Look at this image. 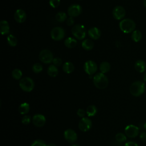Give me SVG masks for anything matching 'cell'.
I'll list each match as a JSON object with an SVG mask.
<instances>
[{
	"instance_id": "obj_1",
	"label": "cell",
	"mask_w": 146,
	"mask_h": 146,
	"mask_svg": "<svg viewBox=\"0 0 146 146\" xmlns=\"http://www.w3.org/2000/svg\"><path fill=\"white\" fill-rule=\"evenodd\" d=\"M93 82L96 88L104 89L106 88L108 84V79L103 73L99 72L94 75Z\"/></svg>"
},
{
	"instance_id": "obj_2",
	"label": "cell",
	"mask_w": 146,
	"mask_h": 146,
	"mask_svg": "<svg viewBox=\"0 0 146 146\" xmlns=\"http://www.w3.org/2000/svg\"><path fill=\"white\" fill-rule=\"evenodd\" d=\"M119 27L122 32L125 34H128L135 30L136 28V23L132 19L125 18L122 19L120 22Z\"/></svg>"
},
{
	"instance_id": "obj_3",
	"label": "cell",
	"mask_w": 146,
	"mask_h": 146,
	"mask_svg": "<svg viewBox=\"0 0 146 146\" xmlns=\"http://www.w3.org/2000/svg\"><path fill=\"white\" fill-rule=\"evenodd\" d=\"M145 84L141 81H136L131 84L129 91L134 96H139L145 91Z\"/></svg>"
},
{
	"instance_id": "obj_4",
	"label": "cell",
	"mask_w": 146,
	"mask_h": 146,
	"mask_svg": "<svg viewBox=\"0 0 146 146\" xmlns=\"http://www.w3.org/2000/svg\"><path fill=\"white\" fill-rule=\"evenodd\" d=\"M71 33L74 36L79 39H83L86 36V29L83 25L77 24L74 25L71 29Z\"/></svg>"
},
{
	"instance_id": "obj_5",
	"label": "cell",
	"mask_w": 146,
	"mask_h": 146,
	"mask_svg": "<svg viewBox=\"0 0 146 146\" xmlns=\"http://www.w3.org/2000/svg\"><path fill=\"white\" fill-rule=\"evenodd\" d=\"M19 84L20 88L25 92H30L34 88V82L29 77H25L21 79Z\"/></svg>"
},
{
	"instance_id": "obj_6",
	"label": "cell",
	"mask_w": 146,
	"mask_h": 146,
	"mask_svg": "<svg viewBox=\"0 0 146 146\" xmlns=\"http://www.w3.org/2000/svg\"><path fill=\"white\" fill-rule=\"evenodd\" d=\"M39 58L41 62L46 64H48L52 62L54 59L52 52L47 49L42 50L39 54Z\"/></svg>"
},
{
	"instance_id": "obj_7",
	"label": "cell",
	"mask_w": 146,
	"mask_h": 146,
	"mask_svg": "<svg viewBox=\"0 0 146 146\" xmlns=\"http://www.w3.org/2000/svg\"><path fill=\"white\" fill-rule=\"evenodd\" d=\"M50 35L53 40L56 41L60 40L64 37L65 31L61 27H55L51 30Z\"/></svg>"
},
{
	"instance_id": "obj_8",
	"label": "cell",
	"mask_w": 146,
	"mask_h": 146,
	"mask_svg": "<svg viewBox=\"0 0 146 146\" xmlns=\"http://www.w3.org/2000/svg\"><path fill=\"white\" fill-rule=\"evenodd\" d=\"M84 70L89 75H92L96 72L97 71V64L96 63L91 60L86 61L84 64Z\"/></svg>"
},
{
	"instance_id": "obj_9",
	"label": "cell",
	"mask_w": 146,
	"mask_h": 146,
	"mask_svg": "<svg viewBox=\"0 0 146 146\" xmlns=\"http://www.w3.org/2000/svg\"><path fill=\"white\" fill-rule=\"evenodd\" d=\"M78 127L83 132L89 131L92 127V121L88 117H82L79 122Z\"/></svg>"
},
{
	"instance_id": "obj_10",
	"label": "cell",
	"mask_w": 146,
	"mask_h": 146,
	"mask_svg": "<svg viewBox=\"0 0 146 146\" xmlns=\"http://www.w3.org/2000/svg\"><path fill=\"white\" fill-rule=\"evenodd\" d=\"M82 12V8L80 5L78 4H73L70 6L68 9L67 13L70 17H76L79 16Z\"/></svg>"
},
{
	"instance_id": "obj_11",
	"label": "cell",
	"mask_w": 146,
	"mask_h": 146,
	"mask_svg": "<svg viewBox=\"0 0 146 146\" xmlns=\"http://www.w3.org/2000/svg\"><path fill=\"white\" fill-rule=\"evenodd\" d=\"M112 15L116 20H121L125 15V9L121 6H116L112 11Z\"/></svg>"
},
{
	"instance_id": "obj_12",
	"label": "cell",
	"mask_w": 146,
	"mask_h": 146,
	"mask_svg": "<svg viewBox=\"0 0 146 146\" xmlns=\"http://www.w3.org/2000/svg\"><path fill=\"white\" fill-rule=\"evenodd\" d=\"M124 131L126 136L131 138H133L136 137L139 135V129L136 125L131 124L127 125L125 128Z\"/></svg>"
},
{
	"instance_id": "obj_13",
	"label": "cell",
	"mask_w": 146,
	"mask_h": 146,
	"mask_svg": "<svg viewBox=\"0 0 146 146\" xmlns=\"http://www.w3.org/2000/svg\"><path fill=\"white\" fill-rule=\"evenodd\" d=\"M64 137L68 143H73L77 140V134L75 131L72 129H67L64 132Z\"/></svg>"
},
{
	"instance_id": "obj_14",
	"label": "cell",
	"mask_w": 146,
	"mask_h": 146,
	"mask_svg": "<svg viewBox=\"0 0 146 146\" xmlns=\"http://www.w3.org/2000/svg\"><path fill=\"white\" fill-rule=\"evenodd\" d=\"M32 121L34 125L37 127H43L46 123V118L44 116L41 114H36L33 116Z\"/></svg>"
},
{
	"instance_id": "obj_15",
	"label": "cell",
	"mask_w": 146,
	"mask_h": 146,
	"mask_svg": "<svg viewBox=\"0 0 146 146\" xmlns=\"http://www.w3.org/2000/svg\"><path fill=\"white\" fill-rule=\"evenodd\" d=\"M14 17L16 22L22 23L24 22L26 19V13L22 9H18L15 11Z\"/></svg>"
},
{
	"instance_id": "obj_16",
	"label": "cell",
	"mask_w": 146,
	"mask_h": 146,
	"mask_svg": "<svg viewBox=\"0 0 146 146\" xmlns=\"http://www.w3.org/2000/svg\"><path fill=\"white\" fill-rule=\"evenodd\" d=\"M88 34L89 36L93 39H98L101 36V31L99 29L96 27L90 28L88 30Z\"/></svg>"
},
{
	"instance_id": "obj_17",
	"label": "cell",
	"mask_w": 146,
	"mask_h": 146,
	"mask_svg": "<svg viewBox=\"0 0 146 146\" xmlns=\"http://www.w3.org/2000/svg\"><path fill=\"white\" fill-rule=\"evenodd\" d=\"M134 67L136 71L138 72H144L146 70V63L141 59L137 60L135 63Z\"/></svg>"
},
{
	"instance_id": "obj_18",
	"label": "cell",
	"mask_w": 146,
	"mask_h": 146,
	"mask_svg": "<svg viewBox=\"0 0 146 146\" xmlns=\"http://www.w3.org/2000/svg\"><path fill=\"white\" fill-rule=\"evenodd\" d=\"M1 33L2 35L8 34L10 32V26L8 22L6 20H2L0 22Z\"/></svg>"
},
{
	"instance_id": "obj_19",
	"label": "cell",
	"mask_w": 146,
	"mask_h": 146,
	"mask_svg": "<svg viewBox=\"0 0 146 146\" xmlns=\"http://www.w3.org/2000/svg\"><path fill=\"white\" fill-rule=\"evenodd\" d=\"M62 68L65 73L70 74L74 70V65L70 62H66L63 64Z\"/></svg>"
},
{
	"instance_id": "obj_20",
	"label": "cell",
	"mask_w": 146,
	"mask_h": 146,
	"mask_svg": "<svg viewBox=\"0 0 146 146\" xmlns=\"http://www.w3.org/2000/svg\"><path fill=\"white\" fill-rule=\"evenodd\" d=\"M94 46V42L90 39H84L82 43V47L86 50H91L93 48Z\"/></svg>"
},
{
	"instance_id": "obj_21",
	"label": "cell",
	"mask_w": 146,
	"mask_h": 146,
	"mask_svg": "<svg viewBox=\"0 0 146 146\" xmlns=\"http://www.w3.org/2000/svg\"><path fill=\"white\" fill-rule=\"evenodd\" d=\"M77 44V40L72 37H68L64 40V45L69 48L75 47Z\"/></svg>"
},
{
	"instance_id": "obj_22",
	"label": "cell",
	"mask_w": 146,
	"mask_h": 146,
	"mask_svg": "<svg viewBox=\"0 0 146 146\" xmlns=\"http://www.w3.org/2000/svg\"><path fill=\"white\" fill-rule=\"evenodd\" d=\"M58 69L56 66L54 64H51L48 66L47 70V74L51 77H55L58 74Z\"/></svg>"
},
{
	"instance_id": "obj_23",
	"label": "cell",
	"mask_w": 146,
	"mask_h": 146,
	"mask_svg": "<svg viewBox=\"0 0 146 146\" xmlns=\"http://www.w3.org/2000/svg\"><path fill=\"white\" fill-rule=\"evenodd\" d=\"M30 106L27 103H22L18 107V111L21 115H25L29 112Z\"/></svg>"
},
{
	"instance_id": "obj_24",
	"label": "cell",
	"mask_w": 146,
	"mask_h": 146,
	"mask_svg": "<svg viewBox=\"0 0 146 146\" xmlns=\"http://www.w3.org/2000/svg\"><path fill=\"white\" fill-rule=\"evenodd\" d=\"M99 69L102 73H107L110 71L111 69V65L107 62H103L100 64Z\"/></svg>"
},
{
	"instance_id": "obj_25",
	"label": "cell",
	"mask_w": 146,
	"mask_h": 146,
	"mask_svg": "<svg viewBox=\"0 0 146 146\" xmlns=\"http://www.w3.org/2000/svg\"><path fill=\"white\" fill-rule=\"evenodd\" d=\"M142 38V34L140 31L136 30H134L131 34V39L135 42H139Z\"/></svg>"
},
{
	"instance_id": "obj_26",
	"label": "cell",
	"mask_w": 146,
	"mask_h": 146,
	"mask_svg": "<svg viewBox=\"0 0 146 146\" xmlns=\"http://www.w3.org/2000/svg\"><path fill=\"white\" fill-rule=\"evenodd\" d=\"M86 113L88 116L92 117L95 116L97 113V108L94 105H90L87 107L86 110Z\"/></svg>"
},
{
	"instance_id": "obj_27",
	"label": "cell",
	"mask_w": 146,
	"mask_h": 146,
	"mask_svg": "<svg viewBox=\"0 0 146 146\" xmlns=\"http://www.w3.org/2000/svg\"><path fill=\"white\" fill-rule=\"evenodd\" d=\"M7 41L8 44L12 47L15 46L18 43L17 38L13 35L10 34L7 37Z\"/></svg>"
},
{
	"instance_id": "obj_28",
	"label": "cell",
	"mask_w": 146,
	"mask_h": 146,
	"mask_svg": "<svg viewBox=\"0 0 146 146\" xmlns=\"http://www.w3.org/2000/svg\"><path fill=\"white\" fill-rule=\"evenodd\" d=\"M55 19L58 22H63L67 19V15L65 13L62 11H59L56 13L55 15Z\"/></svg>"
},
{
	"instance_id": "obj_29",
	"label": "cell",
	"mask_w": 146,
	"mask_h": 146,
	"mask_svg": "<svg viewBox=\"0 0 146 146\" xmlns=\"http://www.w3.org/2000/svg\"><path fill=\"white\" fill-rule=\"evenodd\" d=\"M12 77L15 79V80H19L21 78L22 76V71L20 69L18 68H15L13 70L12 73H11Z\"/></svg>"
},
{
	"instance_id": "obj_30",
	"label": "cell",
	"mask_w": 146,
	"mask_h": 146,
	"mask_svg": "<svg viewBox=\"0 0 146 146\" xmlns=\"http://www.w3.org/2000/svg\"><path fill=\"white\" fill-rule=\"evenodd\" d=\"M32 70L35 73H39L43 70V66L41 64L39 63H36L33 66Z\"/></svg>"
},
{
	"instance_id": "obj_31",
	"label": "cell",
	"mask_w": 146,
	"mask_h": 146,
	"mask_svg": "<svg viewBox=\"0 0 146 146\" xmlns=\"http://www.w3.org/2000/svg\"><path fill=\"white\" fill-rule=\"evenodd\" d=\"M116 140L119 143H123L127 140V137L123 133H118L115 136Z\"/></svg>"
},
{
	"instance_id": "obj_32",
	"label": "cell",
	"mask_w": 146,
	"mask_h": 146,
	"mask_svg": "<svg viewBox=\"0 0 146 146\" xmlns=\"http://www.w3.org/2000/svg\"><path fill=\"white\" fill-rule=\"evenodd\" d=\"M31 146H47V144L45 143L44 141L38 139L34 140L31 144Z\"/></svg>"
},
{
	"instance_id": "obj_33",
	"label": "cell",
	"mask_w": 146,
	"mask_h": 146,
	"mask_svg": "<svg viewBox=\"0 0 146 146\" xmlns=\"http://www.w3.org/2000/svg\"><path fill=\"white\" fill-rule=\"evenodd\" d=\"M31 117L29 115H25L22 118V123L25 125L29 124L31 122Z\"/></svg>"
},
{
	"instance_id": "obj_34",
	"label": "cell",
	"mask_w": 146,
	"mask_h": 146,
	"mask_svg": "<svg viewBox=\"0 0 146 146\" xmlns=\"http://www.w3.org/2000/svg\"><path fill=\"white\" fill-rule=\"evenodd\" d=\"M60 0H49V4L52 8H56L60 5Z\"/></svg>"
},
{
	"instance_id": "obj_35",
	"label": "cell",
	"mask_w": 146,
	"mask_h": 146,
	"mask_svg": "<svg viewBox=\"0 0 146 146\" xmlns=\"http://www.w3.org/2000/svg\"><path fill=\"white\" fill-rule=\"evenodd\" d=\"M52 63H53L54 65H55L56 67L60 66L62 63V60L60 58L56 57V58H54V59L52 60Z\"/></svg>"
},
{
	"instance_id": "obj_36",
	"label": "cell",
	"mask_w": 146,
	"mask_h": 146,
	"mask_svg": "<svg viewBox=\"0 0 146 146\" xmlns=\"http://www.w3.org/2000/svg\"><path fill=\"white\" fill-rule=\"evenodd\" d=\"M77 115L80 117H84V115H85V111L82 108H79L78 111H77Z\"/></svg>"
},
{
	"instance_id": "obj_37",
	"label": "cell",
	"mask_w": 146,
	"mask_h": 146,
	"mask_svg": "<svg viewBox=\"0 0 146 146\" xmlns=\"http://www.w3.org/2000/svg\"><path fill=\"white\" fill-rule=\"evenodd\" d=\"M66 23H67V25L69 26H71L74 25V19H73L72 17H69L67 19V21H66Z\"/></svg>"
},
{
	"instance_id": "obj_38",
	"label": "cell",
	"mask_w": 146,
	"mask_h": 146,
	"mask_svg": "<svg viewBox=\"0 0 146 146\" xmlns=\"http://www.w3.org/2000/svg\"><path fill=\"white\" fill-rule=\"evenodd\" d=\"M140 139L143 142L146 143V132H143L140 133Z\"/></svg>"
},
{
	"instance_id": "obj_39",
	"label": "cell",
	"mask_w": 146,
	"mask_h": 146,
	"mask_svg": "<svg viewBox=\"0 0 146 146\" xmlns=\"http://www.w3.org/2000/svg\"><path fill=\"white\" fill-rule=\"evenodd\" d=\"M125 146H139V145L135 142L128 141L125 144Z\"/></svg>"
},
{
	"instance_id": "obj_40",
	"label": "cell",
	"mask_w": 146,
	"mask_h": 146,
	"mask_svg": "<svg viewBox=\"0 0 146 146\" xmlns=\"http://www.w3.org/2000/svg\"><path fill=\"white\" fill-rule=\"evenodd\" d=\"M143 79H144V80L145 81V82H146V72H145V73L144 74V75H143Z\"/></svg>"
},
{
	"instance_id": "obj_41",
	"label": "cell",
	"mask_w": 146,
	"mask_h": 146,
	"mask_svg": "<svg viewBox=\"0 0 146 146\" xmlns=\"http://www.w3.org/2000/svg\"><path fill=\"white\" fill-rule=\"evenodd\" d=\"M47 146H56V145L54 143H49L47 145Z\"/></svg>"
},
{
	"instance_id": "obj_42",
	"label": "cell",
	"mask_w": 146,
	"mask_h": 146,
	"mask_svg": "<svg viewBox=\"0 0 146 146\" xmlns=\"http://www.w3.org/2000/svg\"><path fill=\"white\" fill-rule=\"evenodd\" d=\"M143 4H144V6H145V7H146V0L143 1Z\"/></svg>"
},
{
	"instance_id": "obj_43",
	"label": "cell",
	"mask_w": 146,
	"mask_h": 146,
	"mask_svg": "<svg viewBox=\"0 0 146 146\" xmlns=\"http://www.w3.org/2000/svg\"><path fill=\"white\" fill-rule=\"evenodd\" d=\"M144 128L145 130L146 131V122L145 123V124H144Z\"/></svg>"
},
{
	"instance_id": "obj_44",
	"label": "cell",
	"mask_w": 146,
	"mask_h": 146,
	"mask_svg": "<svg viewBox=\"0 0 146 146\" xmlns=\"http://www.w3.org/2000/svg\"><path fill=\"white\" fill-rule=\"evenodd\" d=\"M72 146H80L79 144H73Z\"/></svg>"
}]
</instances>
